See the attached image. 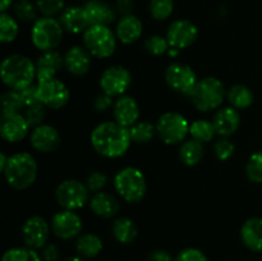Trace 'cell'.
I'll use <instances>...</instances> for the list:
<instances>
[{"label":"cell","mask_w":262,"mask_h":261,"mask_svg":"<svg viewBox=\"0 0 262 261\" xmlns=\"http://www.w3.org/2000/svg\"><path fill=\"white\" fill-rule=\"evenodd\" d=\"M156 133L166 145L183 143L189 135V123L184 115L177 112H168L160 115L156 122Z\"/></svg>","instance_id":"obj_8"},{"label":"cell","mask_w":262,"mask_h":261,"mask_svg":"<svg viewBox=\"0 0 262 261\" xmlns=\"http://www.w3.org/2000/svg\"><path fill=\"white\" fill-rule=\"evenodd\" d=\"M104 243L102 240L95 233H84L77 238L76 251L78 256L83 258L96 257L102 251Z\"/></svg>","instance_id":"obj_27"},{"label":"cell","mask_w":262,"mask_h":261,"mask_svg":"<svg viewBox=\"0 0 262 261\" xmlns=\"http://www.w3.org/2000/svg\"><path fill=\"white\" fill-rule=\"evenodd\" d=\"M64 67V56L56 50L45 51L36 61V77L38 82L56 78V74Z\"/></svg>","instance_id":"obj_20"},{"label":"cell","mask_w":262,"mask_h":261,"mask_svg":"<svg viewBox=\"0 0 262 261\" xmlns=\"http://www.w3.org/2000/svg\"><path fill=\"white\" fill-rule=\"evenodd\" d=\"M214 153L219 160H229L235 153V145L228 137H222L214 145Z\"/></svg>","instance_id":"obj_42"},{"label":"cell","mask_w":262,"mask_h":261,"mask_svg":"<svg viewBox=\"0 0 262 261\" xmlns=\"http://www.w3.org/2000/svg\"><path fill=\"white\" fill-rule=\"evenodd\" d=\"M90 207L95 215L104 219H110L114 217L119 212V201L107 192H97L90 200Z\"/></svg>","instance_id":"obj_25"},{"label":"cell","mask_w":262,"mask_h":261,"mask_svg":"<svg viewBox=\"0 0 262 261\" xmlns=\"http://www.w3.org/2000/svg\"><path fill=\"white\" fill-rule=\"evenodd\" d=\"M64 3H66L64 0H37L36 7L42 17H55L66 9Z\"/></svg>","instance_id":"obj_41"},{"label":"cell","mask_w":262,"mask_h":261,"mask_svg":"<svg viewBox=\"0 0 262 261\" xmlns=\"http://www.w3.org/2000/svg\"><path fill=\"white\" fill-rule=\"evenodd\" d=\"M30 143L38 153H53L61 143L60 133L53 125L42 123L32 129L30 135Z\"/></svg>","instance_id":"obj_16"},{"label":"cell","mask_w":262,"mask_h":261,"mask_svg":"<svg viewBox=\"0 0 262 261\" xmlns=\"http://www.w3.org/2000/svg\"><path fill=\"white\" fill-rule=\"evenodd\" d=\"M176 261H209L207 256L201 250L194 247H188L182 250L177 255Z\"/></svg>","instance_id":"obj_44"},{"label":"cell","mask_w":262,"mask_h":261,"mask_svg":"<svg viewBox=\"0 0 262 261\" xmlns=\"http://www.w3.org/2000/svg\"><path fill=\"white\" fill-rule=\"evenodd\" d=\"M19 94L20 96H22L23 102H25V107L31 106V105L41 104L37 95V84H31V86L20 90Z\"/></svg>","instance_id":"obj_45"},{"label":"cell","mask_w":262,"mask_h":261,"mask_svg":"<svg viewBox=\"0 0 262 261\" xmlns=\"http://www.w3.org/2000/svg\"><path fill=\"white\" fill-rule=\"evenodd\" d=\"M2 81L9 90H20L33 84L36 77V64L20 54H12L2 63Z\"/></svg>","instance_id":"obj_2"},{"label":"cell","mask_w":262,"mask_h":261,"mask_svg":"<svg viewBox=\"0 0 262 261\" xmlns=\"http://www.w3.org/2000/svg\"><path fill=\"white\" fill-rule=\"evenodd\" d=\"M189 135L194 140L206 143L214 140L215 135H216V129H215L212 120L210 122V120L206 119H197L189 124Z\"/></svg>","instance_id":"obj_31"},{"label":"cell","mask_w":262,"mask_h":261,"mask_svg":"<svg viewBox=\"0 0 262 261\" xmlns=\"http://www.w3.org/2000/svg\"><path fill=\"white\" fill-rule=\"evenodd\" d=\"M113 235L115 240L123 245H128L132 243L133 241L137 238L138 229L136 223L132 219L127 216L118 217L114 223H113Z\"/></svg>","instance_id":"obj_30"},{"label":"cell","mask_w":262,"mask_h":261,"mask_svg":"<svg viewBox=\"0 0 262 261\" xmlns=\"http://www.w3.org/2000/svg\"><path fill=\"white\" fill-rule=\"evenodd\" d=\"M142 22H141L140 18L133 14L123 15L119 22H118L117 28H115L117 38L124 45L137 42L141 36H142Z\"/></svg>","instance_id":"obj_23"},{"label":"cell","mask_w":262,"mask_h":261,"mask_svg":"<svg viewBox=\"0 0 262 261\" xmlns=\"http://www.w3.org/2000/svg\"><path fill=\"white\" fill-rule=\"evenodd\" d=\"M64 28L60 20L54 17H41L33 22L31 28V40L40 51H53L63 41Z\"/></svg>","instance_id":"obj_6"},{"label":"cell","mask_w":262,"mask_h":261,"mask_svg":"<svg viewBox=\"0 0 262 261\" xmlns=\"http://www.w3.org/2000/svg\"><path fill=\"white\" fill-rule=\"evenodd\" d=\"M50 232L51 225L38 215L28 217L20 228L23 242L27 247L33 248V250L42 248L48 243Z\"/></svg>","instance_id":"obj_14"},{"label":"cell","mask_w":262,"mask_h":261,"mask_svg":"<svg viewBox=\"0 0 262 261\" xmlns=\"http://www.w3.org/2000/svg\"><path fill=\"white\" fill-rule=\"evenodd\" d=\"M115 122L119 123L123 127H132L140 119V105L136 101L135 97L123 95L118 97L113 106Z\"/></svg>","instance_id":"obj_19"},{"label":"cell","mask_w":262,"mask_h":261,"mask_svg":"<svg viewBox=\"0 0 262 261\" xmlns=\"http://www.w3.org/2000/svg\"><path fill=\"white\" fill-rule=\"evenodd\" d=\"M61 26L64 31L69 33H84V31L91 26L86 10L83 7H68L61 12L60 18Z\"/></svg>","instance_id":"obj_22"},{"label":"cell","mask_w":262,"mask_h":261,"mask_svg":"<svg viewBox=\"0 0 262 261\" xmlns=\"http://www.w3.org/2000/svg\"><path fill=\"white\" fill-rule=\"evenodd\" d=\"M83 229L82 217L72 210H61L51 219V232L64 241L79 237Z\"/></svg>","instance_id":"obj_13"},{"label":"cell","mask_w":262,"mask_h":261,"mask_svg":"<svg viewBox=\"0 0 262 261\" xmlns=\"http://www.w3.org/2000/svg\"><path fill=\"white\" fill-rule=\"evenodd\" d=\"M227 100L230 106L237 110H243L253 104L255 95L246 84H234L227 91Z\"/></svg>","instance_id":"obj_29"},{"label":"cell","mask_w":262,"mask_h":261,"mask_svg":"<svg viewBox=\"0 0 262 261\" xmlns=\"http://www.w3.org/2000/svg\"><path fill=\"white\" fill-rule=\"evenodd\" d=\"M205 156L204 143L191 138L184 141L179 148V159L187 166H194L202 161Z\"/></svg>","instance_id":"obj_28"},{"label":"cell","mask_w":262,"mask_h":261,"mask_svg":"<svg viewBox=\"0 0 262 261\" xmlns=\"http://www.w3.org/2000/svg\"><path fill=\"white\" fill-rule=\"evenodd\" d=\"M148 261H176L170 252L165 250H155L148 256Z\"/></svg>","instance_id":"obj_48"},{"label":"cell","mask_w":262,"mask_h":261,"mask_svg":"<svg viewBox=\"0 0 262 261\" xmlns=\"http://www.w3.org/2000/svg\"><path fill=\"white\" fill-rule=\"evenodd\" d=\"M90 193L91 192L86 183H82L78 179H66L56 187L55 199L64 210L76 211L90 202Z\"/></svg>","instance_id":"obj_9"},{"label":"cell","mask_w":262,"mask_h":261,"mask_svg":"<svg viewBox=\"0 0 262 261\" xmlns=\"http://www.w3.org/2000/svg\"><path fill=\"white\" fill-rule=\"evenodd\" d=\"M46 107L42 104H36L31 105V106L25 107V112H23V117L27 120V123L30 124V127H37V125L42 124L43 119L46 117Z\"/></svg>","instance_id":"obj_40"},{"label":"cell","mask_w":262,"mask_h":261,"mask_svg":"<svg viewBox=\"0 0 262 261\" xmlns=\"http://www.w3.org/2000/svg\"><path fill=\"white\" fill-rule=\"evenodd\" d=\"M13 0H2V3H0V9H2V13H5L8 9L10 8V5H12Z\"/></svg>","instance_id":"obj_51"},{"label":"cell","mask_w":262,"mask_h":261,"mask_svg":"<svg viewBox=\"0 0 262 261\" xmlns=\"http://www.w3.org/2000/svg\"><path fill=\"white\" fill-rule=\"evenodd\" d=\"M107 184V177L106 174L101 173V171H92L89 174L86 179V186L90 189L91 193H97L101 192Z\"/></svg>","instance_id":"obj_43"},{"label":"cell","mask_w":262,"mask_h":261,"mask_svg":"<svg viewBox=\"0 0 262 261\" xmlns=\"http://www.w3.org/2000/svg\"><path fill=\"white\" fill-rule=\"evenodd\" d=\"M63 261H86V258L81 257V256H69V257L64 258Z\"/></svg>","instance_id":"obj_52"},{"label":"cell","mask_w":262,"mask_h":261,"mask_svg":"<svg viewBox=\"0 0 262 261\" xmlns=\"http://www.w3.org/2000/svg\"><path fill=\"white\" fill-rule=\"evenodd\" d=\"M165 37L170 48L182 50L196 42L199 37V28L188 19H177L170 23Z\"/></svg>","instance_id":"obj_15"},{"label":"cell","mask_w":262,"mask_h":261,"mask_svg":"<svg viewBox=\"0 0 262 261\" xmlns=\"http://www.w3.org/2000/svg\"><path fill=\"white\" fill-rule=\"evenodd\" d=\"M91 145L99 155L117 159L125 155L132 143L129 128L117 122H102L91 132Z\"/></svg>","instance_id":"obj_1"},{"label":"cell","mask_w":262,"mask_h":261,"mask_svg":"<svg viewBox=\"0 0 262 261\" xmlns=\"http://www.w3.org/2000/svg\"><path fill=\"white\" fill-rule=\"evenodd\" d=\"M243 245L253 252L262 251V217L253 216L246 220L241 228Z\"/></svg>","instance_id":"obj_24"},{"label":"cell","mask_w":262,"mask_h":261,"mask_svg":"<svg viewBox=\"0 0 262 261\" xmlns=\"http://www.w3.org/2000/svg\"><path fill=\"white\" fill-rule=\"evenodd\" d=\"M19 33V26L17 20L7 12L0 14V41L3 44H10L17 38Z\"/></svg>","instance_id":"obj_33"},{"label":"cell","mask_w":262,"mask_h":261,"mask_svg":"<svg viewBox=\"0 0 262 261\" xmlns=\"http://www.w3.org/2000/svg\"><path fill=\"white\" fill-rule=\"evenodd\" d=\"M212 123L220 137H230L234 135L241 125V115L237 109L232 106H224L216 110L212 118Z\"/></svg>","instance_id":"obj_21"},{"label":"cell","mask_w":262,"mask_h":261,"mask_svg":"<svg viewBox=\"0 0 262 261\" xmlns=\"http://www.w3.org/2000/svg\"><path fill=\"white\" fill-rule=\"evenodd\" d=\"M117 35L109 26H90L83 33V46L94 58L106 59L115 53Z\"/></svg>","instance_id":"obj_7"},{"label":"cell","mask_w":262,"mask_h":261,"mask_svg":"<svg viewBox=\"0 0 262 261\" xmlns=\"http://www.w3.org/2000/svg\"><path fill=\"white\" fill-rule=\"evenodd\" d=\"M2 261H43L42 257L30 247H13L5 251Z\"/></svg>","instance_id":"obj_35"},{"label":"cell","mask_w":262,"mask_h":261,"mask_svg":"<svg viewBox=\"0 0 262 261\" xmlns=\"http://www.w3.org/2000/svg\"><path fill=\"white\" fill-rule=\"evenodd\" d=\"M14 15L22 22H35L37 19V7L30 0H17L14 4Z\"/></svg>","instance_id":"obj_37"},{"label":"cell","mask_w":262,"mask_h":261,"mask_svg":"<svg viewBox=\"0 0 262 261\" xmlns=\"http://www.w3.org/2000/svg\"><path fill=\"white\" fill-rule=\"evenodd\" d=\"M8 161H9V156L5 155V153L0 154V171H2V173H4L5 168H7L8 165Z\"/></svg>","instance_id":"obj_50"},{"label":"cell","mask_w":262,"mask_h":261,"mask_svg":"<svg viewBox=\"0 0 262 261\" xmlns=\"http://www.w3.org/2000/svg\"><path fill=\"white\" fill-rule=\"evenodd\" d=\"M145 49L148 54L154 56H161L170 49L166 37L160 35H152L145 41Z\"/></svg>","instance_id":"obj_39"},{"label":"cell","mask_w":262,"mask_h":261,"mask_svg":"<svg viewBox=\"0 0 262 261\" xmlns=\"http://www.w3.org/2000/svg\"><path fill=\"white\" fill-rule=\"evenodd\" d=\"M38 166L35 158L28 153H17L9 156L4 170V178L12 188L23 191L32 186L37 178Z\"/></svg>","instance_id":"obj_3"},{"label":"cell","mask_w":262,"mask_h":261,"mask_svg":"<svg viewBox=\"0 0 262 261\" xmlns=\"http://www.w3.org/2000/svg\"><path fill=\"white\" fill-rule=\"evenodd\" d=\"M30 124L25 119L23 114H2L0 120V135L5 141L17 143L25 140L30 132Z\"/></svg>","instance_id":"obj_17"},{"label":"cell","mask_w":262,"mask_h":261,"mask_svg":"<svg viewBox=\"0 0 262 261\" xmlns=\"http://www.w3.org/2000/svg\"><path fill=\"white\" fill-rule=\"evenodd\" d=\"M133 8H135V2L133 0H117V10L120 14H132Z\"/></svg>","instance_id":"obj_49"},{"label":"cell","mask_w":262,"mask_h":261,"mask_svg":"<svg viewBox=\"0 0 262 261\" xmlns=\"http://www.w3.org/2000/svg\"><path fill=\"white\" fill-rule=\"evenodd\" d=\"M114 187L120 197L129 204H138L147 192L145 174L135 166L120 169L114 177Z\"/></svg>","instance_id":"obj_5"},{"label":"cell","mask_w":262,"mask_h":261,"mask_svg":"<svg viewBox=\"0 0 262 261\" xmlns=\"http://www.w3.org/2000/svg\"><path fill=\"white\" fill-rule=\"evenodd\" d=\"M2 109L3 114H15L25 110V102L19 91L8 90L2 95Z\"/></svg>","instance_id":"obj_34"},{"label":"cell","mask_w":262,"mask_h":261,"mask_svg":"<svg viewBox=\"0 0 262 261\" xmlns=\"http://www.w3.org/2000/svg\"><path fill=\"white\" fill-rule=\"evenodd\" d=\"M148 10L154 19L165 20L173 14L174 0H148Z\"/></svg>","instance_id":"obj_36"},{"label":"cell","mask_w":262,"mask_h":261,"mask_svg":"<svg viewBox=\"0 0 262 261\" xmlns=\"http://www.w3.org/2000/svg\"><path fill=\"white\" fill-rule=\"evenodd\" d=\"M37 95L43 106L54 110L66 106L71 97L67 84L58 78L37 82Z\"/></svg>","instance_id":"obj_11"},{"label":"cell","mask_w":262,"mask_h":261,"mask_svg":"<svg viewBox=\"0 0 262 261\" xmlns=\"http://www.w3.org/2000/svg\"><path fill=\"white\" fill-rule=\"evenodd\" d=\"M156 133V125H154L151 122L142 120L137 122L129 127L130 140L135 143H148L152 141L154 136Z\"/></svg>","instance_id":"obj_32"},{"label":"cell","mask_w":262,"mask_h":261,"mask_svg":"<svg viewBox=\"0 0 262 261\" xmlns=\"http://www.w3.org/2000/svg\"><path fill=\"white\" fill-rule=\"evenodd\" d=\"M165 81L168 86L176 92L191 95L197 84L196 73L189 66L183 63H173L165 69Z\"/></svg>","instance_id":"obj_12"},{"label":"cell","mask_w":262,"mask_h":261,"mask_svg":"<svg viewBox=\"0 0 262 261\" xmlns=\"http://www.w3.org/2000/svg\"><path fill=\"white\" fill-rule=\"evenodd\" d=\"M189 96L197 110L211 112L220 109L227 97V92L224 83L216 77H205L197 82Z\"/></svg>","instance_id":"obj_4"},{"label":"cell","mask_w":262,"mask_h":261,"mask_svg":"<svg viewBox=\"0 0 262 261\" xmlns=\"http://www.w3.org/2000/svg\"><path fill=\"white\" fill-rule=\"evenodd\" d=\"M132 81L129 69L123 66H112L100 77V89L109 96L120 97L129 90Z\"/></svg>","instance_id":"obj_10"},{"label":"cell","mask_w":262,"mask_h":261,"mask_svg":"<svg viewBox=\"0 0 262 261\" xmlns=\"http://www.w3.org/2000/svg\"><path fill=\"white\" fill-rule=\"evenodd\" d=\"M114 106V102H113V97L109 96L106 94H100L95 97L94 100V109L99 113L107 112L110 107Z\"/></svg>","instance_id":"obj_46"},{"label":"cell","mask_w":262,"mask_h":261,"mask_svg":"<svg viewBox=\"0 0 262 261\" xmlns=\"http://www.w3.org/2000/svg\"><path fill=\"white\" fill-rule=\"evenodd\" d=\"M92 55L87 51L84 46H72L64 54V68L76 77H82L87 74L91 69Z\"/></svg>","instance_id":"obj_18"},{"label":"cell","mask_w":262,"mask_h":261,"mask_svg":"<svg viewBox=\"0 0 262 261\" xmlns=\"http://www.w3.org/2000/svg\"><path fill=\"white\" fill-rule=\"evenodd\" d=\"M247 178L253 183H262V151L252 154L246 165Z\"/></svg>","instance_id":"obj_38"},{"label":"cell","mask_w":262,"mask_h":261,"mask_svg":"<svg viewBox=\"0 0 262 261\" xmlns=\"http://www.w3.org/2000/svg\"><path fill=\"white\" fill-rule=\"evenodd\" d=\"M41 257L43 261H60V251H59L58 246L54 243L43 246Z\"/></svg>","instance_id":"obj_47"},{"label":"cell","mask_w":262,"mask_h":261,"mask_svg":"<svg viewBox=\"0 0 262 261\" xmlns=\"http://www.w3.org/2000/svg\"><path fill=\"white\" fill-rule=\"evenodd\" d=\"M83 8L86 10L91 26H109L110 23L114 22L115 12L109 4L101 2V0H89L83 5Z\"/></svg>","instance_id":"obj_26"}]
</instances>
